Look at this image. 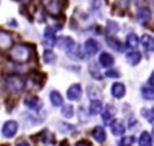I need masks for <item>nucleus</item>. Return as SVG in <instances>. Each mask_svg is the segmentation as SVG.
I'll return each instance as SVG.
<instances>
[{
    "label": "nucleus",
    "mask_w": 154,
    "mask_h": 146,
    "mask_svg": "<svg viewBox=\"0 0 154 146\" xmlns=\"http://www.w3.org/2000/svg\"><path fill=\"white\" fill-rule=\"evenodd\" d=\"M30 57H31V49L28 45L18 43V45L12 46L10 49V58L13 62L25 63L30 59Z\"/></svg>",
    "instance_id": "nucleus-1"
},
{
    "label": "nucleus",
    "mask_w": 154,
    "mask_h": 146,
    "mask_svg": "<svg viewBox=\"0 0 154 146\" xmlns=\"http://www.w3.org/2000/svg\"><path fill=\"white\" fill-rule=\"evenodd\" d=\"M5 84L10 92L18 94L23 92L25 87V81L18 75H8L5 77Z\"/></svg>",
    "instance_id": "nucleus-2"
},
{
    "label": "nucleus",
    "mask_w": 154,
    "mask_h": 146,
    "mask_svg": "<svg viewBox=\"0 0 154 146\" xmlns=\"http://www.w3.org/2000/svg\"><path fill=\"white\" fill-rule=\"evenodd\" d=\"M45 10L53 16H57L61 12V0H41Z\"/></svg>",
    "instance_id": "nucleus-3"
},
{
    "label": "nucleus",
    "mask_w": 154,
    "mask_h": 146,
    "mask_svg": "<svg viewBox=\"0 0 154 146\" xmlns=\"http://www.w3.org/2000/svg\"><path fill=\"white\" fill-rule=\"evenodd\" d=\"M17 132H18V123L16 121H12V119L5 122L4 125H2V129H1L2 135L7 139L13 138L17 134Z\"/></svg>",
    "instance_id": "nucleus-4"
},
{
    "label": "nucleus",
    "mask_w": 154,
    "mask_h": 146,
    "mask_svg": "<svg viewBox=\"0 0 154 146\" xmlns=\"http://www.w3.org/2000/svg\"><path fill=\"white\" fill-rule=\"evenodd\" d=\"M66 95H67V99H70V100H79L81 97H82V87H81V84L79 83L71 84L66 90Z\"/></svg>",
    "instance_id": "nucleus-5"
},
{
    "label": "nucleus",
    "mask_w": 154,
    "mask_h": 146,
    "mask_svg": "<svg viewBox=\"0 0 154 146\" xmlns=\"http://www.w3.org/2000/svg\"><path fill=\"white\" fill-rule=\"evenodd\" d=\"M84 49H85L87 54L94 56V54H96V52H99L100 45H99V42L95 41L94 39H88V40L84 42Z\"/></svg>",
    "instance_id": "nucleus-6"
},
{
    "label": "nucleus",
    "mask_w": 154,
    "mask_h": 146,
    "mask_svg": "<svg viewBox=\"0 0 154 146\" xmlns=\"http://www.w3.org/2000/svg\"><path fill=\"white\" fill-rule=\"evenodd\" d=\"M116 115V109L112 105H107L105 111L102 112V122L105 124H112Z\"/></svg>",
    "instance_id": "nucleus-7"
},
{
    "label": "nucleus",
    "mask_w": 154,
    "mask_h": 146,
    "mask_svg": "<svg viewBox=\"0 0 154 146\" xmlns=\"http://www.w3.org/2000/svg\"><path fill=\"white\" fill-rule=\"evenodd\" d=\"M24 104H25V106H28L29 109H32V110H38L41 107V105H42L41 100L37 97H35V95H28V97H25Z\"/></svg>",
    "instance_id": "nucleus-8"
},
{
    "label": "nucleus",
    "mask_w": 154,
    "mask_h": 146,
    "mask_svg": "<svg viewBox=\"0 0 154 146\" xmlns=\"http://www.w3.org/2000/svg\"><path fill=\"white\" fill-rule=\"evenodd\" d=\"M13 43L12 36L8 33L0 31V49H8Z\"/></svg>",
    "instance_id": "nucleus-9"
},
{
    "label": "nucleus",
    "mask_w": 154,
    "mask_h": 146,
    "mask_svg": "<svg viewBox=\"0 0 154 146\" xmlns=\"http://www.w3.org/2000/svg\"><path fill=\"white\" fill-rule=\"evenodd\" d=\"M111 93H112V95H113L114 98H117V99H122V98L125 95V93H126V90H125V86H124L123 83L116 82V83L112 84Z\"/></svg>",
    "instance_id": "nucleus-10"
},
{
    "label": "nucleus",
    "mask_w": 154,
    "mask_h": 146,
    "mask_svg": "<svg viewBox=\"0 0 154 146\" xmlns=\"http://www.w3.org/2000/svg\"><path fill=\"white\" fill-rule=\"evenodd\" d=\"M91 135H93V138H94L97 142H100V144L105 142V141H106V138H107L105 129H103L102 127H100V125H97V127H95V128L93 129Z\"/></svg>",
    "instance_id": "nucleus-11"
},
{
    "label": "nucleus",
    "mask_w": 154,
    "mask_h": 146,
    "mask_svg": "<svg viewBox=\"0 0 154 146\" xmlns=\"http://www.w3.org/2000/svg\"><path fill=\"white\" fill-rule=\"evenodd\" d=\"M141 42H142V46L144 47V49H147L148 52H154V37L153 36L144 34L141 37Z\"/></svg>",
    "instance_id": "nucleus-12"
},
{
    "label": "nucleus",
    "mask_w": 154,
    "mask_h": 146,
    "mask_svg": "<svg viewBox=\"0 0 154 146\" xmlns=\"http://www.w3.org/2000/svg\"><path fill=\"white\" fill-rule=\"evenodd\" d=\"M99 62H100V64H101L103 68H108V66L113 65V63H114V58H113L109 53H107V52H102V53L100 54V57H99Z\"/></svg>",
    "instance_id": "nucleus-13"
},
{
    "label": "nucleus",
    "mask_w": 154,
    "mask_h": 146,
    "mask_svg": "<svg viewBox=\"0 0 154 146\" xmlns=\"http://www.w3.org/2000/svg\"><path fill=\"white\" fill-rule=\"evenodd\" d=\"M106 42H107V45L112 48V49H114V51H118V52H123L124 51V45L120 42V41H118V40H116L114 37H106Z\"/></svg>",
    "instance_id": "nucleus-14"
},
{
    "label": "nucleus",
    "mask_w": 154,
    "mask_h": 146,
    "mask_svg": "<svg viewBox=\"0 0 154 146\" xmlns=\"http://www.w3.org/2000/svg\"><path fill=\"white\" fill-rule=\"evenodd\" d=\"M125 58H126V62H128L130 65L135 66V65H137V64L140 63V60H141V53L137 52V51H132V52L128 53Z\"/></svg>",
    "instance_id": "nucleus-15"
},
{
    "label": "nucleus",
    "mask_w": 154,
    "mask_h": 146,
    "mask_svg": "<svg viewBox=\"0 0 154 146\" xmlns=\"http://www.w3.org/2000/svg\"><path fill=\"white\" fill-rule=\"evenodd\" d=\"M65 51H66V53H67L71 58H82V57H83V54L81 53V48H79V46L76 45L75 42H73L67 49H65Z\"/></svg>",
    "instance_id": "nucleus-16"
},
{
    "label": "nucleus",
    "mask_w": 154,
    "mask_h": 146,
    "mask_svg": "<svg viewBox=\"0 0 154 146\" xmlns=\"http://www.w3.org/2000/svg\"><path fill=\"white\" fill-rule=\"evenodd\" d=\"M111 130H112V134L113 135H123L125 133V125L119 122V121H114L112 124H111Z\"/></svg>",
    "instance_id": "nucleus-17"
},
{
    "label": "nucleus",
    "mask_w": 154,
    "mask_h": 146,
    "mask_svg": "<svg viewBox=\"0 0 154 146\" xmlns=\"http://www.w3.org/2000/svg\"><path fill=\"white\" fill-rule=\"evenodd\" d=\"M49 99H51L52 105L55 106V107L63 105V98H61L60 93L57 92V90H52V92H51V94H49Z\"/></svg>",
    "instance_id": "nucleus-18"
},
{
    "label": "nucleus",
    "mask_w": 154,
    "mask_h": 146,
    "mask_svg": "<svg viewBox=\"0 0 154 146\" xmlns=\"http://www.w3.org/2000/svg\"><path fill=\"white\" fill-rule=\"evenodd\" d=\"M150 16H152V13H150V11L147 8V7H143V8H141L138 12H137V19L140 21V22H147V21H149L150 19Z\"/></svg>",
    "instance_id": "nucleus-19"
},
{
    "label": "nucleus",
    "mask_w": 154,
    "mask_h": 146,
    "mask_svg": "<svg viewBox=\"0 0 154 146\" xmlns=\"http://www.w3.org/2000/svg\"><path fill=\"white\" fill-rule=\"evenodd\" d=\"M138 43H140V40H138V37H137L136 34L131 33V34L128 35V37H126V45H128V47L136 48L138 46Z\"/></svg>",
    "instance_id": "nucleus-20"
},
{
    "label": "nucleus",
    "mask_w": 154,
    "mask_h": 146,
    "mask_svg": "<svg viewBox=\"0 0 154 146\" xmlns=\"http://www.w3.org/2000/svg\"><path fill=\"white\" fill-rule=\"evenodd\" d=\"M101 109H102V104L100 100H91L90 103V106H89V112L91 115H97L101 112Z\"/></svg>",
    "instance_id": "nucleus-21"
},
{
    "label": "nucleus",
    "mask_w": 154,
    "mask_h": 146,
    "mask_svg": "<svg viewBox=\"0 0 154 146\" xmlns=\"http://www.w3.org/2000/svg\"><path fill=\"white\" fill-rule=\"evenodd\" d=\"M138 144H140V146H153L152 136H150L147 132H143V133L141 134V136H140Z\"/></svg>",
    "instance_id": "nucleus-22"
},
{
    "label": "nucleus",
    "mask_w": 154,
    "mask_h": 146,
    "mask_svg": "<svg viewBox=\"0 0 154 146\" xmlns=\"http://www.w3.org/2000/svg\"><path fill=\"white\" fill-rule=\"evenodd\" d=\"M55 31L52 29V28H46V30H45V39L48 41V43H49V46H53L54 45V41H55Z\"/></svg>",
    "instance_id": "nucleus-23"
},
{
    "label": "nucleus",
    "mask_w": 154,
    "mask_h": 146,
    "mask_svg": "<svg viewBox=\"0 0 154 146\" xmlns=\"http://www.w3.org/2000/svg\"><path fill=\"white\" fill-rule=\"evenodd\" d=\"M73 42H75V41H73L71 37H60V39L58 40L57 45H58L60 48H63V49H67Z\"/></svg>",
    "instance_id": "nucleus-24"
},
{
    "label": "nucleus",
    "mask_w": 154,
    "mask_h": 146,
    "mask_svg": "<svg viewBox=\"0 0 154 146\" xmlns=\"http://www.w3.org/2000/svg\"><path fill=\"white\" fill-rule=\"evenodd\" d=\"M142 97L146 100H154V88H149V87H143L142 90Z\"/></svg>",
    "instance_id": "nucleus-25"
},
{
    "label": "nucleus",
    "mask_w": 154,
    "mask_h": 146,
    "mask_svg": "<svg viewBox=\"0 0 154 146\" xmlns=\"http://www.w3.org/2000/svg\"><path fill=\"white\" fill-rule=\"evenodd\" d=\"M141 113H142V115L148 119V122H149V123H152V124L154 125V106H153L149 111H148L147 109H143V110L141 111Z\"/></svg>",
    "instance_id": "nucleus-26"
},
{
    "label": "nucleus",
    "mask_w": 154,
    "mask_h": 146,
    "mask_svg": "<svg viewBox=\"0 0 154 146\" xmlns=\"http://www.w3.org/2000/svg\"><path fill=\"white\" fill-rule=\"evenodd\" d=\"M55 58H57V56H55V53H54L53 51L46 49V51L43 52V60H45L46 63H53V62L55 60Z\"/></svg>",
    "instance_id": "nucleus-27"
},
{
    "label": "nucleus",
    "mask_w": 154,
    "mask_h": 146,
    "mask_svg": "<svg viewBox=\"0 0 154 146\" xmlns=\"http://www.w3.org/2000/svg\"><path fill=\"white\" fill-rule=\"evenodd\" d=\"M61 113L64 117L66 118H71L73 116V106L72 105H65L63 109H61Z\"/></svg>",
    "instance_id": "nucleus-28"
},
{
    "label": "nucleus",
    "mask_w": 154,
    "mask_h": 146,
    "mask_svg": "<svg viewBox=\"0 0 154 146\" xmlns=\"http://www.w3.org/2000/svg\"><path fill=\"white\" fill-rule=\"evenodd\" d=\"M135 142V138L134 136H123L122 140L119 141V146H132V144Z\"/></svg>",
    "instance_id": "nucleus-29"
},
{
    "label": "nucleus",
    "mask_w": 154,
    "mask_h": 146,
    "mask_svg": "<svg viewBox=\"0 0 154 146\" xmlns=\"http://www.w3.org/2000/svg\"><path fill=\"white\" fill-rule=\"evenodd\" d=\"M89 69H90L89 71H90V74L93 75V77H95V78H97V80H101V75H100V72H99V69L95 68V64H94V63L90 64Z\"/></svg>",
    "instance_id": "nucleus-30"
},
{
    "label": "nucleus",
    "mask_w": 154,
    "mask_h": 146,
    "mask_svg": "<svg viewBox=\"0 0 154 146\" xmlns=\"http://www.w3.org/2000/svg\"><path fill=\"white\" fill-rule=\"evenodd\" d=\"M105 75H106L107 77H119V72H118L117 70H114V69L107 70V71L105 72Z\"/></svg>",
    "instance_id": "nucleus-31"
},
{
    "label": "nucleus",
    "mask_w": 154,
    "mask_h": 146,
    "mask_svg": "<svg viewBox=\"0 0 154 146\" xmlns=\"http://www.w3.org/2000/svg\"><path fill=\"white\" fill-rule=\"evenodd\" d=\"M16 146H29V144H28L26 141H20V142H18Z\"/></svg>",
    "instance_id": "nucleus-32"
},
{
    "label": "nucleus",
    "mask_w": 154,
    "mask_h": 146,
    "mask_svg": "<svg viewBox=\"0 0 154 146\" xmlns=\"http://www.w3.org/2000/svg\"><path fill=\"white\" fill-rule=\"evenodd\" d=\"M149 82L154 86V70H153V72H152V75H150V77H149Z\"/></svg>",
    "instance_id": "nucleus-33"
},
{
    "label": "nucleus",
    "mask_w": 154,
    "mask_h": 146,
    "mask_svg": "<svg viewBox=\"0 0 154 146\" xmlns=\"http://www.w3.org/2000/svg\"><path fill=\"white\" fill-rule=\"evenodd\" d=\"M152 138L154 139V128H153V130H152Z\"/></svg>",
    "instance_id": "nucleus-34"
}]
</instances>
